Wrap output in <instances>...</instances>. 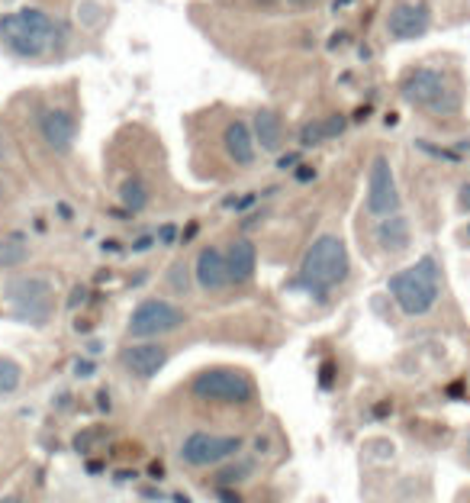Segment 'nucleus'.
<instances>
[{
	"mask_svg": "<svg viewBox=\"0 0 470 503\" xmlns=\"http://www.w3.org/2000/svg\"><path fill=\"white\" fill-rule=\"evenodd\" d=\"M348 274H352V259H348L345 239L325 232V236H319L316 242L306 249L303 262H300V272H297V284L303 287V291H310L312 297L325 301L335 287L345 284Z\"/></svg>",
	"mask_w": 470,
	"mask_h": 503,
	"instance_id": "2",
	"label": "nucleus"
},
{
	"mask_svg": "<svg viewBox=\"0 0 470 503\" xmlns=\"http://www.w3.org/2000/svg\"><path fill=\"white\" fill-rule=\"evenodd\" d=\"M222 149L239 168H249L255 161V133H251V126L245 119H232L226 126V133H222Z\"/></svg>",
	"mask_w": 470,
	"mask_h": 503,
	"instance_id": "15",
	"label": "nucleus"
},
{
	"mask_svg": "<svg viewBox=\"0 0 470 503\" xmlns=\"http://www.w3.org/2000/svg\"><path fill=\"white\" fill-rule=\"evenodd\" d=\"M148 200H152V190H148V184L142 181V178H126V181L119 184V203H123L126 210H132V213L146 210Z\"/></svg>",
	"mask_w": 470,
	"mask_h": 503,
	"instance_id": "20",
	"label": "nucleus"
},
{
	"mask_svg": "<svg viewBox=\"0 0 470 503\" xmlns=\"http://www.w3.org/2000/svg\"><path fill=\"white\" fill-rule=\"evenodd\" d=\"M187 310L178 307L174 301L165 297H146L132 310L129 323H126V333H129L132 343H152V339H165V335L178 333L180 326H187Z\"/></svg>",
	"mask_w": 470,
	"mask_h": 503,
	"instance_id": "7",
	"label": "nucleus"
},
{
	"mask_svg": "<svg viewBox=\"0 0 470 503\" xmlns=\"http://www.w3.org/2000/svg\"><path fill=\"white\" fill-rule=\"evenodd\" d=\"M4 301L29 326H46L56 316V284L42 274H16L4 284Z\"/></svg>",
	"mask_w": 470,
	"mask_h": 503,
	"instance_id": "5",
	"label": "nucleus"
},
{
	"mask_svg": "<svg viewBox=\"0 0 470 503\" xmlns=\"http://www.w3.org/2000/svg\"><path fill=\"white\" fill-rule=\"evenodd\" d=\"M400 98L413 107H425L432 113H457L461 94L448 84L438 68H413L400 81Z\"/></svg>",
	"mask_w": 470,
	"mask_h": 503,
	"instance_id": "6",
	"label": "nucleus"
},
{
	"mask_svg": "<svg viewBox=\"0 0 470 503\" xmlns=\"http://www.w3.org/2000/svg\"><path fill=\"white\" fill-rule=\"evenodd\" d=\"M348 119L339 117V113H332V117L325 119H312V123H306L303 129H300V142L303 146H319L322 139H335V136L345 133Z\"/></svg>",
	"mask_w": 470,
	"mask_h": 503,
	"instance_id": "18",
	"label": "nucleus"
},
{
	"mask_svg": "<svg viewBox=\"0 0 470 503\" xmlns=\"http://www.w3.org/2000/svg\"><path fill=\"white\" fill-rule=\"evenodd\" d=\"M190 394H194L200 404H213V406H245L255 400L258 387L255 377L242 368H229V364H213V368H203L190 377Z\"/></svg>",
	"mask_w": 470,
	"mask_h": 503,
	"instance_id": "4",
	"label": "nucleus"
},
{
	"mask_svg": "<svg viewBox=\"0 0 470 503\" xmlns=\"http://www.w3.org/2000/svg\"><path fill=\"white\" fill-rule=\"evenodd\" d=\"M168 358H171V349L165 343H158V339H152V343H132L119 352V364L132 377H138V381H152L168 364Z\"/></svg>",
	"mask_w": 470,
	"mask_h": 503,
	"instance_id": "11",
	"label": "nucleus"
},
{
	"mask_svg": "<svg viewBox=\"0 0 470 503\" xmlns=\"http://www.w3.org/2000/svg\"><path fill=\"white\" fill-rule=\"evenodd\" d=\"M7 159V142H4V136H0V161Z\"/></svg>",
	"mask_w": 470,
	"mask_h": 503,
	"instance_id": "28",
	"label": "nucleus"
},
{
	"mask_svg": "<svg viewBox=\"0 0 470 503\" xmlns=\"http://www.w3.org/2000/svg\"><path fill=\"white\" fill-rule=\"evenodd\" d=\"M432 26V10L429 4H422V0H403L390 10L387 16V33L393 36L396 42H406V39H419L425 36Z\"/></svg>",
	"mask_w": 470,
	"mask_h": 503,
	"instance_id": "12",
	"label": "nucleus"
},
{
	"mask_svg": "<svg viewBox=\"0 0 470 503\" xmlns=\"http://www.w3.org/2000/svg\"><path fill=\"white\" fill-rule=\"evenodd\" d=\"M284 4L293 10H306V7H312V4H319V0H284Z\"/></svg>",
	"mask_w": 470,
	"mask_h": 503,
	"instance_id": "27",
	"label": "nucleus"
},
{
	"mask_svg": "<svg viewBox=\"0 0 470 503\" xmlns=\"http://www.w3.org/2000/svg\"><path fill=\"white\" fill-rule=\"evenodd\" d=\"M457 210H461V213H470V181H464L461 190H457Z\"/></svg>",
	"mask_w": 470,
	"mask_h": 503,
	"instance_id": "25",
	"label": "nucleus"
},
{
	"mask_svg": "<svg viewBox=\"0 0 470 503\" xmlns=\"http://www.w3.org/2000/svg\"><path fill=\"white\" fill-rule=\"evenodd\" d=\"M0 503H26V494L23 490H10V494L0 497Z\"/></svg>",
	"mask_w": 470,
	"mask_h": 503,
	"instance_id": "26",
	"label": "nucleus"
},
{
	"mask_svg": "<svg viewBox=\"0 0 470 503\" xmlns=\"http://www.w3.org/2000/svg\"><path fill=\"white\" fill-rule=\"evenodd\" d=\"M29 262V245L23 236H7L0 239V268H20Z\"/></svg>",
	"mask_w": 470,
	"mask_h": 503,
	"instance_id": "22",
	"label": "nucleus"
},
{
	"mask_svg": "<svg viewBox=\"0 0 470 503\" xmlns=\"http://www.w3.org/2000/svg\"><path fill=\"white\" fill-rule=\"evenodd\" d=\"M387 291L406 316L413 320L429 316L442 301V265L435 262V255H422L409 268L390 274Z\"/></svg>",
	"mask_w": 470,
	"mask_h": 503,
	"instance_id": "3",
	"label": "nucleus"
},
{
	"mask_svg": "<svg viewBox=\"0 0 470 503\" xmlns=\"http://www.w3.org/2000/svg\"><path fill=\"white\" fill-rule=\"evenodd\" d=\"M251 133H255V142L261 146V152H281L284 146V119L277 110H258L255 119H251Z\"/></svg>",
	"mask_w": 470,
	"mask_h": 503,
	"instance_id": "17",
	"label": "nucleus"
},
{
	"mask_svg": "<svg viewBox=\"0 0 470 503\" xmlns=\"http://www.w3.org/2000/svg\"><path fill=\"white\" fill-rule=\"evenodd\" d=\"M0 42L16 58H42L46 52H58L65 46V26L52 20L46 10L23 7L16 14L0 16Z\"/></svg>",
	"mask_w": 470,
	"mask_h": 503,
	"instance_id": "1",
	"label": "nucleus"
},
{
	"mask_svg": "<svg viewBox=\"0 0 470 503\" xmlns=\"http://www.w3.org/2000/svg\"><path fill=\"white\" fill-rule=\"evenodd\" d=\"M23 387V364L0 355V397H10Z\"/></svg>",
	"mask_w": 470,
	"mask_h": 503,
	"instance_id": "23",
	"label": "nucleus"
},
{
	"mask_svg": "<svg viewBox=\"0 0 470 503\" xmlns=\"http://www.w3.org/2000/svg\"><path fill=\"white\" fill-rule=\"evenodd\" d=\"M226 268H229V284L232 287L251 284L258 272V245L249 236L232 239L226 249Z\"/></svg>",
	"mask_w": 470,
	"mask_h": 503,
	"instance_id": "14",
	"label": "nucleus"
},
{
	"mask_svg": "<svg viewBox=\"0 0 470 503\" xmlns=\"http://www.w3.org/2000/svg\"><path fill=\"white\" fill-rule=\"evenodd\" d=\"M194 272H190V265H187L184 259L171 262V268L165 272V291L174 293V297H187V293L194 291Z\"/></svg>",
	"mask_w": 470,
	"mask_h": 503,
	"instance_id": "21",
	"label": "nucleus"
},
{
	"mask_svg": "<svg viewBox=\"0 0 470 503\" xmlns=\"http://www.w3.org/2000/svg\"><path fill=\"white\" fill-rule=\"evenodd\" d=\"M251 475H255V458H239V455H235L232 461L220 465L213 481L220 484V490H226V488H239V484H245Z\"/></svg>",
	"mask_w": 470,
	"mask_h": 503,
	"instance_id": "19",
	"label": "nucleus"
},
{
	"mask_svg": "<svg viewBox=\"0 0 470 503\" xmlns=\"http://www.w3.org/2000/svg\"><path fill=\"white\" fill-rule=\"evenodd\" d=\"M464 242H467V245H470V223H467V226H464Z\"/></svg>",
	"mask_w": 470,
	"mask_h": 503,
	"instance_id": "30",
	"label": "nucleus"
},
{
	"mask_svg": "<svg viewBox=\"0 0 470 503\" xmlns=\"http://www.w3.org/2000/svg\"><path fill=\"white\" fill-rule=\"evenodd\" d=\"M194 284L200 287L203 293L209 297H220L226 293L229 287V268H226V252L216 249V245H203L197 252V262H194Z\"/></svg>",
	"mask_w": 470,
	"mask_h": 503,
	"instance_id": "13",
	"label": "nucleus"
},
{
	"mask_svg": "<svg viewBox=\"0 0 470 503\" xmlns=\"http://www.w3.org/2000/svg\"><path fill=\"white\" fill-rule=\"evenodd\" d=\"M39 136L42 142L58 155H68L77 139V117L68 107H42L39 110Z\"/></svg>",
	"mask_w": 470,
	"mask_h": 503,
	"instance_id": "10",
	"label": "nucleus"
},
{
	"mask_svg": "<svg viewBox=\"0 0 470 503\" xmlns=\"http://www.w3.org/2000/svg\"><path fill=\"white\" fill-rule=\"evenodd\" d=\"M377 245L387 255H403L413 245V226H409V220L403 213L381 220V226H377Z\"/></svg>",
	"mask_w": 470,
	"mask_h": 503,
	"instance_id": "16",
	"label": "nucleus"
},
{
	"mask_svg": "<svg viewBox=\"0 0 470 503\" xmlns=\"http://www.w3.org/2000/svg\"><path fill=\"white\" fill-rule=\"evenodd\" d=\"M84 20V26H97V20L104 16V10L97 7V4H84L81 7V14H77Z\"/></svg>",
	"mask_w": 470,
	"mask_h": 503,
	"instance_id": "24",
	"label": "nucleus"
},
{
	"mask_svg": "<svg viewBox=\"0 0 470 503\" xmlns=\"http://www.w3.org/2000/svg\"><path fill=\"white\" fill-rule=\"evenodd\" d=\"M403 197L396 188L393 178V165H390L387 155H377L371 161V171H367V213L377 220H387L393 213H400Z\"/></svg>",
	"mask_w": 470,
	"mask_h": 503,
	"instance_id": "9",
	"label": "nucleus"
},
{
	"mask_svg": "<svg viewBox=\"0 0 470 503\" xmlns=\"http://www.w3.org/2000/svg\"><path fill=\"white\" fill-rule=\"evenodd\" d=\"M245 439L235 433H209V429H197V433L184 436V442H180L178 448V458L180 465H187V468H220V465H226V461H232L235 455L242 452Z\"/></svg>",
	"mask_w": 470,
	"mask_h": 503,
	"instance_id": "8",
	"label": "nucleus"
},
{
	"mask_svg": "<svg viewBox=\"0 0 470 503\" xmlns=\"http://www.w3.org/2000/svg\"><path fill=\"white\" fill-rule=\"evenodd\" d=\"M464 461L470 465V436H467V446H464Z\"/></svg>",
	"mask_w": 470,
	"mask_h": 503,
	"instance_id": "29",
	"label": "nucleus"
}]
</instances>
